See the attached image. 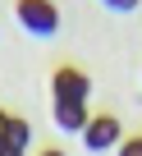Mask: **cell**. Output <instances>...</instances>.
Listing matches in <instances>:
<instances>
[{
	"instance_id": "6da1fadb",
	"label": "cell",
	"mask_w": 142,
	"mask_h": 156,
	"mask_svg": "<svg viewBox=\"0 0 142 156\" xmlns=\"http://www.w3.org/2000/svg\"><path fill=\"white\" fill-rule=\"evenodd\" d=\"M14 14H19V28L32 32V37H55V32H60V9H55V0H19Z\"/></svg>"
},
{
	"instance_id": "7a4b0ae2",
	"label": "cell",
	"mask_w": 142,
	"mask_h": 156,
	"mask_svg": "<svg viewBox=\"0 0 142 156\" xmlns=\"http://www.w3.org/2000/svg\"><path fill=\"white\" fill-rule=\"evenodd\" d=\"M83 147L87 151H115L119 142H124V124L115 119V115H92L87 124H83Z\"/></svg>"
},
{
	"instance_id": "3957f363",
	"label": "cell",
	"mask_w": 142,
	"mask_h": 156,
	"mask_svg": "<svg viewBox=\"0 0 142 156\" xmlns=\"http://www.w3.org/2000/svg\"><path fill=\"white\" fill-rule=\"evenodd\" d=\"M92 97V78L74 64H60L50 73V101H87Z\"/></svg>"
},
{
	"instance_id": "277c9868",
	"label": "cell",
	"mask_w": 142,
	"mask_h": 156,
	"mask_svg": "<svg viewBox=\"0 0 142 156\" xmlns=\"http://www.w3.org/2000/svg\"><path fill=\"white\" fill-rule=\"evenodd\" d=\"M50 115H55V129H64V133H83V124L92 119L87 101H50Z\"/></svg>"
},
{
	"instance_id": "5b68a950",
	"label": "cell",
	"mask_w": 142,
	"mask_h": 156,
	"mask_svg": "<svg viewBox=\"0 0 142 156\" xmlns=\"http://www.w3.org/2000/svg\"><path fill=\"white\" fill-rule=\"evenodd\" d=\"M0 147L28 151V147H32V124H28V119H19V115H9V124H5V142H0Z\"/></svg>"
},
{
	"instance_id": "8992f818",
	"label": "cell",
	"mask_w": 142,
	"mask_h": 156,
	"mask_svg": "<svg viewBox=\"0 0 142 156\" xmlns=\"http://www.w3.org/2000/svg\"><path fill=\"white\" fill-rule=\"evenodd\" d=\"M115 156H142V133H133V138H124V142L115 147Z\"/></svg>"
},
{
	"instance_id": "52a82bcc",
	"label": "cell",
	"mask_w": 142,
	"mask_h": 156,
	"mask_svg": "<svg viewBox=\"0 0 142 156\" xmlns=\"http://www.w3.org/2000/svg\"><path fill=\"white\" fill-rule=\"evenodd\" d=\"M101 5H106V9H115V14H133L142 0H101Z\"/></svg>"
},
{
	"instance_id": "ba28073f",
	"label": "cell",
	"mask_w": 142,
	"mask_h": 156,
	"mask_svg": "<svg viewBox=\"0 0 142 156\" xmlns=\"http://www.w3.org/2000/svg\"><path fill=\"white\" fill-rule=\"evenodd\" d=\"M5 124H9V115H5V110H0V142H5Z\"/></svg>"
},
{
	"instance_id": "9c48e42d",
	"label": "cell",
	"mask_w": 142,
	"mask_h": 156,
	"mask_svg": "<svg viewBox=\"0 0 142 156\" xmlns=\"http://www.w3.org/2000/svg\"><path fill=\"white\" fill-rule=\"evenodd\" d=\"M0 156H28V151H14V147H0Z\"/></svg>"
},
{
	"instance_id": "30bf717a",
	"label": "cell",
	"mask_w": 142,
	"mask_h": 156,
	"mask_svg": "<svg viewBox=\"0 0 142 156\" xmlns=\"http://www.w3.org/2000/svg\"><path fill=\"white\" fill-rule=\"evenodd\" d=\"M37 156H64V151H60V147H46V151H37Z\"/></svg>"
}]
</instances>
